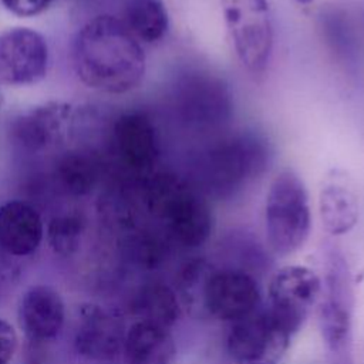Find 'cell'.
Returning <instances> with one entry per match:
<instances>
[{"label":"cell","instance_id":"obj_1","mask_svg":"<svg viewBox=\"0 0 364 364\" xmlns=\"http://www.w3.org/2000/svg\"><path fill=\"white\" fill-rule=\"evenodd\" d=\"M73 65L78 78L105 94H127L144 80L146 57L142 44L121 18L98 14L77 31Z\"/></svg>","mask_w":364,"mask_h":364},{"label":"cell","instance_id":"obj_2","mask_svg":"<svg viewBox=\"0 0 364 364\" xmlns=\"http://www.w3.org/2000/svg\"><path fill=\"white\" fill-rule=\"evenodd\" d=\"M272 161V144L260 131H225L193 152L185 176L209 200H233L269 171Z\"/></svg>","mask_w":364,"mask_h":364},{"label":"cell","instance_id":"obj_3","mask_svg":"<svg viewBox=\"0 0 364 364\" xmlns=\"http://www.w3.org/2000/svg\"><path fill=\"white\" fill-rule=\"evenodd\" d=\"M141 199L146 212L165 235L183 247H199L215 228L210 200L185 176L155 171L141 181Z\"/></svg>","mask_w":364,"mask_h":364},{"label":"cell","instance_id":"obj_4","mask_svg":"<svg viewBox=\"0 0 364 364\" xmlns=\"http://www.w3.org/2000/svg\"><path fill=\"white\" fill-rule=\"evenodd\" d=\"M172 111L185 132L212 138L233 117V95L223 77L198 67L183 68L172 84Z\"/></svg>","mask_w":364,"mask_h":364},{"label":"cell","instance_id":"obj_5","mask_svg":"<svg viewBox=\"0 0 364 364\" xmlns=\"http://www.w3.org/2000/svg\"><path fill=\"white\" fill-rule=\"evenodd\" d=\"M264 228L270 250L289 256L299 250L311 230L309 192L291 168L282 169L270 182L264 202Z\"/></svg>","mask_w":364,"mask_h":364},{"label":"cell","instance_id":"obj_6","mask_svg":"<svg viewBox=\"0 0 364 364\" xmlns=\"http://www.w3.org/2000/svg\"><path fill=\"white\" fill-rule=\"evenodd\" d=\"M228 37L240 65L262 75L274 50V26L269 0H220Z\"/></svg>","mask_w":364,"mask_h":364},{"label":"cell","instance_id":"obj_7","mask_svg":"<svg viewBox=\"0 0 364 364\" xmlns=\"http://www.w3.org/2000/svg\"><path fill=\"white\" fill-rule=\"evenodd\" d=\"M291 334L266 309L232 323L226 348L235 364H279L284 357Z\"/></svg>","mask_w":364,"mask_h":364},{"label":"cell","instance_id":"obj_8","mask_svg":"<svg viewBox=\"0 0 364 364\" xmlns=\"http://www.w3.org/2000/svg\"><path fill=\"white\" fill-rule=\"evenodd\" d=\"M267 310L293 336L297 333L321 294V280L309 267L287 264L270 279Z\"/></svg>","mask_w":364,"mask_h":364},{"label":"cell","instance_id":"obj_9","mask_svg":"<svg viewBox=\"0 0 364 364\" xmlns=\"http://www.w3.org/2000/svg\"><path fill=\"white\" fill-rule=\"evenodd\" d=\"M48 68L44 37L30 27H11L0 34V82L26 87L40 82Z\"/></svg>","mask_w":364,"mask_h":364},{"label":"cell","instance_id":"obj_10","mask_svg":"<svg viewBox=\"0 0 364 364\" xmlns=\"http://www.w3.org/2000/svg\"><path fill=\"white\" fill-rule=\"evenodd\" d=\"M260 287L253 276L239 269H212L203 290L202 311L235 323L260 307Z\"/></svg>","mask_w":364,"mask_h":364},{"label":"cell","instance_id":"obj_11","mask_svg":"<svg viewBox=\"0 0 364 364\" xmlns=\"http://www.w3.org/2000/svg\"><path fill=\"white\" fill-rule=\"evenodd\" d=\"M318 323L330 351L336 355L347 354L351 340V290L346 263L338 253L330 259Z\"/></svg>","mask_w":364,"mask_h":364},{"label":"cell","instance_id":"obj_12","mask_svg":"<svg viewBox=\"0 0 364 364\" xmlns=\"http://www.w3.org/2000/svg\"><path fill=\"white\" fill-rule=\"evenodd\" d=\"M114 149L119 162L138 176L155 172L161 156V138L154 119L142 111L121 114L112 128Z\"/></svg>","mask_w":364,"mask_h":364},{"label":"cell","instance_id":"obj_13","mask_svg":"<svg viewBox=\"0 0 364 364\" xmlns=\"http://www.w3.org/2000/svg\"><path fill=\"white\" fill-rule=\"evenodd\" d=\"M73 108L63 101H48L18 112L9 124L11 141L21 149L44 152L63 141Z\"/></svg>","mask_w":364,"mask_h":364},{"label":"cell","instance_id":"obj_14","mask_svg":"<svg viewBox=\"0 0 364 364\" xmlns=\"http://www.w3.org/2000/svg\"><path fill=\"white\" fill-rule=\"evenodd\" d=\"M122 326L119 320L97 304L80 309L74 344L77 351L94 361H109L122 351Z\"/></svg>","mask_w":364,"mask_h":364},{"label":"cell","instance_id":"obj_15","mask_svg":"<svg viewBox=\"0 0 364 364\" xmlns=\"http://www.w3.org/2000/svg\"><path fill=\"white\" fill-rule=\"evenodd\" d=\"M65 320L64 301L57 290L50 286H33L18 304V324L31 341L54 338Z\"/></svg>","mask_w":364,"mask_h":364},{"label":"cell","instance_id":"obj_16","mask_svg":"<svg viewBox=\"0 0 364 364\" xmlns=\"http://www.w3.org/2000/svg\"><path fill=\"white\" fill-rule=\"evenodd\" d=\"M44 237V225L34 206L10 200L0 206V247L10 256L33 255Z\"/></svg>","mask_w":364,"mask_h":364},{"label":"cell","instance_id":"obj_17","mask_svg":"<svg viewBox=\"0 0 364 364\" xmlns=\"http://www.w3.org/2000/svg\"><path fill=\"white\" fill-rule=\"evenodd\" d=\"M344 172L333 169L318 195V212L324 230L331 236L348 233L358 222V200Z\"/></svg>","mask_w":364,"mask_h":364},{"label":"cell","instance_id":"obj_18","mask_svg":"<svg viewBox=\"0 0 364 364\" xmlns=\"http://www.w3.org/2000/svg\"><path fill=\"white\" fill-rule=\"evenodd\" d=\"M125 364H173L176 344L169 328L136 320L124 336Z\"/></svg>","mask_w":364,"mask_h":364},{"label":"cell","instance_id":"obj_19","mask_svg":"<svg viewBox=\"0 0 364 364\" xmlns=\"http://www.w3.org/2000/svg\"><path fill=\"white\" fill-rule=\"evenodd\" d=\"M121 20L141 44H156L169 31V13L164 0H125Z\"/></svg>","mask_w":364,"mask_h":364},{"label":"cell","instance_id":"obj_20","mask_svg":"<svg viewBox=\"0 0 364 364\" xmlns=\"http://www.w3.org/2000/svg\"><path fill=\"white\" fill-rule=\"evenodd\" d=\"M131 309L139 321L169 328L178 321L182 304L176 291L169 286L148 283L136 291Z\"/></svg>","mask_w":364,"mask_h":364},{"label":"cell","instance_id":"obj_21","mask_svg":"<svg viewBox=\"0 0 364 364\" xmlns=\"http://www.w3.org/2000/svg\"><path fill=\"white\" fill-rule=\"evenodd\" d=\"M55 176L65 192L84 196L95 188L100 179V164L90 152L71 151L58 159Z\"/></svg>","mask_w":364,"mask_h":364},{"label":"cell","instance_id":"obj_22","mask_svg":"<svg viewBox=\"0 0 364 364\" xmlns=\"http://www.w3.org/2000/svg\"><path fill=\"white\" fill-rule=\"evenodd\" d=\"M85 223L78 213H63L50 219L46 230L51 250L63 257L77 253L84 235Z\"/></svg>","mask_w":364,"mask_h":364},{"label":"cell","instance_id":"obj_23","mask_svg":"<svg viewBox=\"0 0 364 364\" xmlns=\"http://www.w3.org/2000/svg\"><path fill=\"white\" fill-rule=\"evenodd\" d=\"M212 266L203 259H193L186 263L179 274V300L182 307L188 309L193 316H203L202 297L206 280L212 272Z\"/></svg>","mask_w":364,"mask_h":364},{"label":"cell","instance_id":"obj_24","mask_svg":"<svg viewBox=\"0 0 364 364\" xmlns=\"http://www.w3.org/2000/svg\"><path fill=\"white\" fill-rule=\"evenodd\" d=\"M7 11L18 17H33L43 13L54 0H0Z\"/></svg>","mask_w":364,"mask_h":364},{"label":"cell","instance_id":"obj_25","mask_svg":"<svg viewBox=\"0 0 364 364\" xmlns=\"http://www.w3.org/2000/svg\"><path fill=\"white\" fill-rule=\"evenodd\" d=\"M17 350V334L14 327L0 318V364H9Z\"/></svg>","mask_w":364,"mask_h":364},{"label":"cell","instance_id":"obj_26","mask_svg":"<svg viewBox=\"0 0 364 364\" xmlns=\"http://www.w3.org/2000/svg\"><path fill=\"white\" fill-rule=\"evenodd\" d=\"M11 256L0 247V286L4 284L14 273L16 267L11 263Z\"/></svg>","mask_w":364,"mask_h":364},{"label":"cell","instance_id":"obj_27","mask_svg":"<svg viewBox=\"0 0 364 364\" xmlns=\"http://www.w3.org/2000/svg\"><path fill=\"white\" fill-rule=\"evenodd\" d=\"M296 3H299V4H301V6H309V4H311L314 0H294Z\"/></svg>","mask_w":364,"mask_h":364},{"label":"cell","instance_id":"obj_28","mask_svg":"<svg viewBox=\"0 0 364 364\" xmlns=\"http://www.w3.org/2000/svg\"><path fill=\"white\" fill-rule=\"evenodd\" d=\"M1 104H3V95H1V91H0V109H1Z\"/></svg>","mask_w":364,"mask_h":364}]
</instances>
